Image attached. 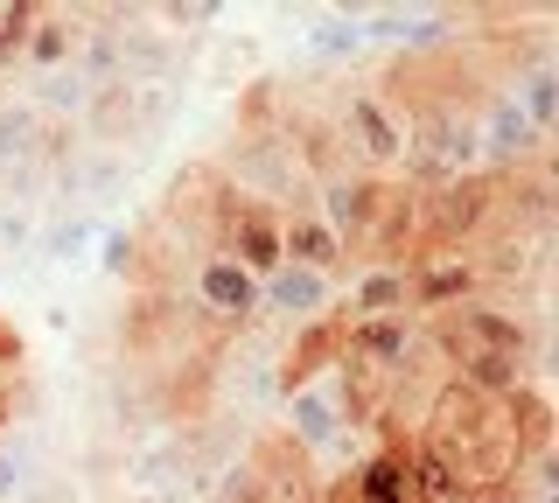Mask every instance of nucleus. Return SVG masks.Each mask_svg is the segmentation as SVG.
Returning <instances> with one entry per match:
<instances>
[{"instance_id": "nucleus-22", "label": "nucleus", "mask_w": 559, "mask_h": 503, "mask_svg": "<svg viewBox=\"0 0 559 503\" xmlns=\"http://www.w3.org/2000/svg\"><path fill=\"white\" fill-rule=\"evenodd\" d=\"M0 427H8V398H0Z\"/></svg>"}, {"instance_id": "nucleus-4", "label": "nucleus", "mask_w": 559, "mask_h": 503, "mask_svg": "<svg viewBox=\"0 0 559 503\" xmlns=\"http://www.w3.org/2000/svg\"><path fill=\"white\" fill-rule=\"evenodd\" d=\"M476 147L503 168V176H518L524 161H546V147H552V141L518 112V98H511V92H489V98H483V112H476Z\"/></svg>"}, {"instance_id": "nucleus-11", "label": "nucleus", "mask_w": 559, "mask_h": 503, "mask_svg": "<svg viewBox=\"0 0 559 503\" xmlns=\"http://www.w3.org/2000/svg\"><path fill=\"white\" fill-rule=\"evenodd\" d=\"M280 259H287V266H308V273H329V280H336V266H343L349 252L336 245V231H329L314 211H287V217H280Z\"/></svg>"}, {"instance_id": "nucleus-19", "label": "nucleus", "mask_w": 559, "mask_h": 503, "mask_svg": "<svg viewBox=\"0 0 559 503\" xmlns=\"http://www.w3.org/2000/svg\"><path fill=\"white\" fill-rule=\"evenodd\" d=\"M105 266H133V231H112V238H105Z\"/></svg>"}, {"instance_id": "nucleus-10", "label": "nucleus", "mask_w": 559, "mask_h": 503, "mask_svg": "<svg viewBox=\"0 0 559 503\" xmlns=\"http://www.w3.org/2000/svg\"><path fill=\"white\" fill-rule=\"evenodd\" d=\"M197 308L210 322H252L259 315V280L231 259H203L197 266Z\"/></svg>"}, {"instance_id": "nucleus-18", "label": "nucleus", "mask_w": 559, "mask_h": 503, "mask_svg": "<svg viewBox=\"0 0 559 503\" xmlns=\"http://www.w3.org/2000/svg\"><path fill=\"white\" fill-rule=\"evenodd\" d=\"M314 49H322V57H357V49H364V28L349 22V14H343V22H322V28H314Z\"/></svg>"}, {"instance_id": "nucleus-21", "label": "nucleus", "mask_w": 559, "mask_h": 503, "mask_svg": "<svg viewBox=\"0 0 559 503\" xmlns=\"http://www.w3.org/2000/svg\"><path fill=\"white\" fill-rule=\"evenodd\" d=\"M14 357H22V336H14V328L0 322V363H14Z\"/></svg>"}, {"instance_id": "nucleus-20", "label": "nucleus", "mask_w": 559, "mask_h": 503, "mask_svg": "<svg viewBox=\"0 0 559 503\" xmlns=\"http://www.w3.org/2000/svg\"><path fill=\"white\" fill-rule=\"evenodd\" d=\"M78 245H84V224H63V231L49 238V252H57V259H78Z\"/></svg>"}, {"instance_id": "nucleus-16", "label": "nucleus", "mask_w": 559, "mask_h": 503, "mask_svg": "<svg viewBox=\"0 0 559 503\" xmlns=\"http://www.w3.org/2000/svg\"><path fill=\"white\" fill-rule=\"evenodd\" d=\"M35 112H28V98H14V106H0V168H28L35 154H43V141H35Z\"/></svg>"}, {"instance_id": "nucleus-5", "label": "nucleus", "mask_w": 559, "mask_h": 503, "mask_svg": "<svg viewBox=\"0 0 559 503\" xmlns=\"http://www.w3.org/2000/svg\"><path fill=\"white\" fill-rule=\"evenodd\" d=\"M378 196H384L378 176H349V168H336V176H322V211H314V217L336 231L343 252L349 245L364 252V238H371V224H378Z\"/></svg>"}, {"instance_id": "nucleus-17", "label": "nucleus", "mask_w": 559, "mask_h": 503, "mask_svg": "<svg viewBox=\"0 0 559 503\" xmlns=\"http://www.w3.org/2000/svg\"><path fill=\"white\" fill-rule=\"evenodd\" d=\"M35 14H43V8H28V0L0 8V63H8V57H22V43H28V28H35Z\"/></svg>"}, {"instance_id": "nucleus-23", "label": "nucleus", "mask_w": 559, "mask_h": 503, "mask_svg": "<svg viewBox=\"0 0 559 503\" xmlns=\"http://www.w3.org/2000/svg\"><path fill=\"white\" fill-rule=\"evenodd\" d=\"M294 503H314V496H294Z\"/></svg>"}, {"instance_id": "nucleus-8", "label": "nucleus", "mask_w": 559, "mask_h": 503, "mask_svg": "<svg viewBox=\"0 0 559 503\" xmlns=\"http://www.w3.org/2000/svg\"><path fill=\"white\" fill-rule=\"evenodd\" d=\"M259 308H273V315H287V322H322L329 308H336V280L280 259L266 280H259Z\"/></svg>"}, {"instance_id": "nucleus-14", "label": "nucleus", "mask_w": 559, "mask_h": 503, "mask_svg": "<svg viewBox=\"0 0 559 503\" xmlns=\"http://www.w3.org/2000/svg\"><path fill=\"white\" fill-rule=\"evenodd\" d=\"M84 119H92V133L98 141H112V133H133L140 127V84H98L92 92V106H84Z\"/></svg>"}, {"instance_id": "nucleus-13", "label": "nucleus", "mask_w": 559, "mask_h": 503, "mask_svg": "<svg viewBox=\"0 0 559 503\" xmlns=\"http://www.w3.org/2000/svg\"><path fill=\"white\" fill-rule=\"evenodd\" d=\"M84 106H92V84H84L78 63H63V71H43L28 84V112H63V119H78Z\"/></svg>"}, {"instance_id": "nucleus-12", "label": "nucleus", "mask_w": 559, "mask_h": 503, "mask_svg": "<svg viewBox=\"0 0 559 503\" xmlns=\"http://www.w3.org/2000/svg\"><path fill=\"white\" fill-rule=\"evenodd\" d=\"M78 49H84V28H78V14H35V28H28V43H22V57H28V71L43 77V71H63V63H78Z\"/></svg>"}, {"instance_id": "nucleus-3", "label": "nucleus", "mask_w": 559, "mask_h": 503, "mask_svg": "<svg viewBox=\"0 0 559 503\" xmlns=\"http://www.w3.org/2000/svg\"><path fill=\"white\" fill-rule=\"evenodd\" d=\"M336 133L349 141L364 168H399L406 161V112L392 92H349L336 106Z\"/></svg>"}, {"instance_id": "nucleus-1", "label": "nucleus", "mask_w": 559, "mask_h": 503, "mask_svg": "<svg viewBox=\"0 0 559 503\" xmlns=\"http://www.w3.org/2000/svg\"><path fill=\"white\" fill-rule=\"evenodd\" d=\"M497 211H503V182H489V176H454V182L419 189V259L468 245Z\"/></svg>"}, {"instance_id": "nucleus-2", "label": "nucleus", "mask_w": 559, "mask_h": 503, "mask_svg": "<svg viewBox=\"0 0 559 503\" xmlns=\"http://www.w3.org/2000/svg\"><path fill=\"white\" fill-rule=\"evenodd\" d=\"M433 343H441L454 363H468V357H532L524 322L511 315V308H497V301L441 308V315H433Z\"/></svg>"}, {"instance_id": "nucleus-6", "label": "nucleus", "mask_w": 559, "mask_h": 503, "mask_svg": "<svg viewBox=\"0 0 559 503\" xmlns=\"http://www.w3.org/2000/svg\"><path fill=\"white\" fill-rule=\"evenodd\" d=\"M476 287H483L476 259H454V252H427V259L406 266V308H427V315L476 301Z\"/></svg>"}, {"instance_id": "nucleus-7", "label": "nucleus", "mask_w": 559, "mask_h": 503, "mask_svg": "<svg viewBox=\"0 0 559 503\" xmlns=\"http://www.w3.org/2000/svg\"><path fill=\"white\" fill-rule=\"evenodd\" d=\"M287 427L294 441L314 447V455H329V447H343V427H349V406H343V385L336 378H314L287 398Z\"/></svg>"}, {"instance_id": "nucleus-9", "label": "nucleus", "mask_w": 559, "mask_h": 503, "mask_svg": "<svg viewBox=\"0 0 559 503\" xmlns=\"http://www.w3.org/2000/svg\"><path fill=\"white\" fill-rule=\"evenodd\" d=\"M413 350V322L406 315H371V322H343V357L349 371H384L392 378Z\"/></svg>"}, {"instance_id": "nucleus-15", "label": "nucleus", "mask_w": 559, "mask_h": 503, "mask_svg": "<svg viewBox=\"0 0 559 503\" xmlns=\"http://www.w3.org/2000/svg\"><path fill=\"white\" fill-rule=\"evenodd\" d=\"M511 98H518V112H524V119H532V127L552 141V127H559V77H552V63H532Z\"/></svg>"}]
</instances>
